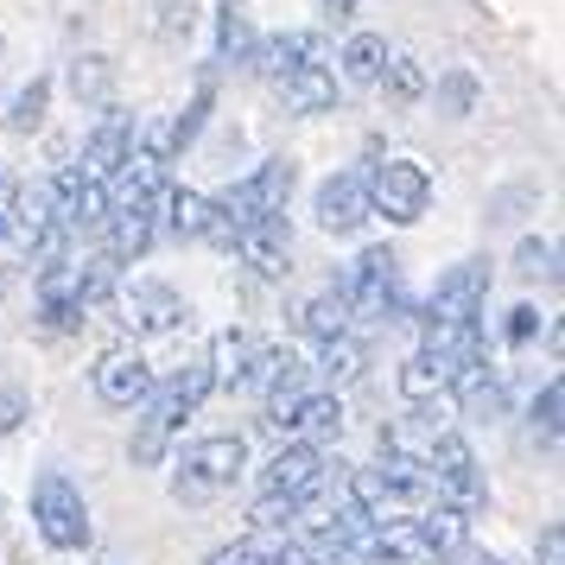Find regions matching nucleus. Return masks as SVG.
Segmentation results:
<instances>
[{
  "instance_id": "f257e3e1",
  "label": "nucleus",
  "mask_w": 565,
  "mask_h": 565,
  "mask_svg": "<svg viewBox=\"0 0 565 565\" xmlns=\"http://www.w3.org/2000/svg\"><path fill=\"white\" fill-rule=\"evenodd\" d=\"M204 394H210V362H184V375H172L166 387H153V394H147V419H140V433H134V463L166 458L172 433L184 426V413L198 407Z\"/></svg>"
},
{
  "instance_id": "f03ea898",
  "label": "nucleus",
  "mask_w": 565,
  "mask_h": 565,
  "mask_svg": "<svg viewBox=\"0 0 565 565\" xmlns=\"http://www.w3.org/2000/svg\"><path fill=\"white\" fill-rule=\"evenodd\" d=\"M242 463H248V438H242V433L198 438V445H184L179 477H172V495H179V502H210V495L235 489Z\"/></svg>"
},
{
  "instance_id": "7ed1b4c3",
  "label": "nucleus",
  "mask_w": 565,
  "mask_h": 565,
  "mask_svg": "<svg viewBox=\"0 0 565 565\" xmlns=\"http://www.w3.org/2000/svg\"><path fill=\"white\" fill-rule=\"evenodd\" d=\"M32 521H39L45 546H57V553L89 546V502H83V489L71 483V477H57V470H45V477L32 483Z\"/></svg>"
},
{
  "instance_id": "20e7f679",
  "label": "nucleus",
  "mask_w": 565,
  "mask_h": 565,
  "mask_svg": "<svg viewBox=\"0 0 565 565\" xmlns=\"http://www.w3.org/2000/svg\"><path fill=\"white\" fill-rule=\"evenodd\" d=\"M292 159H267V166H255L248 179L235 184V191H223V198H210V204L223 210L235 223V235L248 230V223H260V216H286V198H292Z\"/></svg>"
},
{
  "instance_id": "39448f33",
  "label": "nucleus",
  "mask_w": 565,
  "mask_h": 565,
  "mask_svg": "<svg viewBox=\"0 0 565 565\" xmlns=\"http://www.w3.org/2000/svg\"><path fill=\"white\" fill-rule=\"evenodd\" d=\"M337 463L324 458V451H311V445H286V451H274V463L260 470V502H280V509H306L318 489L331 483Z\"/></svg>"
},
{
  "instance_id": "423d86ee",
  "label": "nucleus",
  "mask_w": 565,
  "mask_h": 565,
  "mask_svg": "<svg viewBox=\"0 0 565 565\" xmlns=\"http://www.w3.org/2000/svg\"><path fill=\"white\" fill-rule=\"evenodd\" d=\"M394 286H401V260L387 255V248H362V255L343 267L337 292H343L350 318H369V324H382L387 311H394Z\"/></svg>"
},
{
  "instance_id": "0eeeda50",
  "label": "nucleus",
  "mask_w": 565,
  "mask_h": 565,
  "mask_svg": "<svg viewBox=\"0 0 565 565\" xmlns=\"http://www.w3.org/2000/svg\"><path fill=\"white\" fill-rule=\"evenodd\" d=\"M489 299V260H463L426 299V331H477V311Z\"/></svg>"
},
{
  "instance_id": "6e6552de",
  "label": "nucleus",
  "mask_w": 565,
  "mask_h": 565,
  "mask_svg": "<svg viewBox=\"0 0 565 565\" xmlns=\"http://www.w3.org/2000/svg\"><path fill=\"white\" fill-rule=\"evenodd\" d=\"M426 477H433V495H445L451 509H483V470H477V451L463 445L458 433H438L426 445Z\"/></svg>"
},
{
  "instance_id": "1a4fd4ad",
  "label": "nucleus",
  "mask_w": 565,
  "mask_h": 565,
  "mask_svg": "<svg viewBox=\"0 0 565 565\" xmlns=\"http://www.w3.org/2000/svg\"><path fill=\"white\" fill-rule=\"evenodd\" d=\"M426 204H433V179H426L419 159H387V166H375V179H369V216L419 223Z\"/></svg>"
},
{
  "instance_id": "9d476101",
  "label": "nucleus",
  "mask_w": 565,
  "mask_h": 565,
  "mask_svg": "<svg viewBox=\"0 0 565 565\" xmlns=\"http://www.w3.org/2000/svg\"><path fill=\"white\" fill-rule=\"evenodd\" d=\"M96 394H103L108 407H147V394H153V369L140 350H103L96 356Z\"/></svg>"
},
{
  "instance_id": "9b49d317",
  "label": "nucleus",
  "mask_w": 565,
  "mask_h": 565,
  "mask_svg": "<svg viewBox=\"0 0 565 565\" xmlns=\"http://www.w3.org/2000/svg\"><path fill=\"white\" fill-rule=\"evenodd\" d=\"M311 216L331 235H356L362 223H369V179H362V172H331V179L318 184Z\"/></svg>"
},
{
  "instance_id": "f8f14e48",
  "label": "nucleus",
  "mask_w": 565,
  "mask_h": 565,
  "mask_svg": "<svg viewBox=\"0 0 565 565\" xmlns=\"http://www.w3.org/2000/svg\"><path fill=\"white\" fill-rule=\"evenodd\" d=\"M128 153H134V121L121 115V108H108L103 128L89 134V147H83L77 179H89V184H103V191H108V179H115V172L128 166Z\"/></svg>"
},
{
  "instance_id": "ddd939ff",
  "label": "nucleus",
  "mask_w": 565,
  "mask_h": 565,
  "mask_svg": "<svg viewBox=\"0 0 565 565\" xmlns=\"http://www.w3.org/2000/svg\"><path fill=\"white\" fill-rule=\"evenodd\" d=\"M179 318H184V299L172 286L140 280L134 292H121V324L134 337H166V331H179Z\"/></svg>"
},
{
  "instance_id": "4468645a",
  "label": "nucleus",
  "mask_w": 565,
  "mask_h": 565,
  "mask_svg": "<svg viewBox=\"0 0 565 565\" xmlns=\"http://www.w3.org/2000/svg\"><path fill=\"white\" fill-rule=\"evenodd\" d=\"M235 255L255 267L260 280H286L292 274V235H286V216H260L235 235Z\"/></svg>"
},
{
  "instance_id": "2eb2a0df",
  "label": "nucleus",
  "mask_w": 565,
  "mask_h": 565,
  "mask_svg": "<svg viewBox=\"0 0 565 565\" xmlns=\"http://www.w3.org/2000/svg\"><path fill=\"white\" fill-rule=\"evenodd\" d=\"M159 204L147 198V204H108V255L115 260H140L147 248H153L159 235Z\"/></svg>"
},
{
  "instance_id": "dca6fc26",
  "label": "nucleus",
  "mask_w": 565,
  "mask_h": 565,
  "mask_svg": "<svg viewBox=\"0 0 565 565\" xmlns=\"http://www.w3.org/2000/svg\"><path fill=\"white\" fill-rule=\"evenodd\" d=\"M343 433V401L337 394H299V407H292V419H286V433L280 438H292V445H324V438H337Z\"/></svg>"
},
{
  "instance_id": "f3484780",
  "label": "nucleus",
  "mask_w": 565,
  "mask_h": 565,
  "mask_svg": "<svg viewBox=\"0 0 565 565\" xmlns=\"http://www.w3.org/2000/svg\"><path fill=\"white\" fill-rule=\"evenodd\" d=\"M280 96H286V108H292V115H324V108L337 103L331 64H299V71L280 83Z\"/></svg>"
},
{
  "instance_id": "a211bd4d",
  "label": "nucleus",
  "mask_w": 565,
  "mask_h": 565,
  "mask_svg": "<svg viewBox=\"0 0 565 565\" xmlns=\"http://www.w3.org/2000/svg\"><path fill=\"white\" fill-rule=\"evenodd\" d=\"M255 13L242 7V0H223L216 7V64H248V52H255Z\"/></svg>"
},
{
  "instance_id": "6ab92c4d",
  "label": "nucleus",
  "mask_w": 565,
  "mask_h": 565,
  "mask_svg": "<svg viewBox=\"0 0 565 565\" xmlns=\"http://www.w3.org/2000/svg\"><path fill=\"white\" fill-rule=\"evenodd\" d=\"M248 356H255V343L242 331H216L210 337V387H242V375H248Z\"/></svg>"
},
{
  "instance_id": "aec40b11",
  "label": "nucleus",
  "mask_w": 565,
  "mask_h": 565,
  "mask_svg": "<svg viewBox=\"0 0 565 565\" xmlns=\"http://www.w3.org/2000/svg\"><path fill=\"white\" fill-rule=\"evenodd\" d=\"M248 64H255V77L286 83L292 71H299V64H306V45H299V32H280V39H255Z\"/></svg>"
},
{
  "instance_id": "412c9836",
  "label": "nucleus",
  "mask_w": 565,
  "mask_h": 565,
  "mask_svg": "<svg viewBox=\"0 0 565 565\" xmlns=\"http://www.w3.org/2000/svg\"><path fill=\"white\" fill-rule=\"evenodd\" d=\"M292 375H306V362L292 356L286 343H274V350H255V356H248V375H242V387H255V394H274V387L292 382Z\"/></svg>"
},
{
  "instance_id": "4be33fe9",
  "label": "nucleus",
  "mask_w": 565,
  "mask_h": 565,
  "mask_svg": "<svg viewBox=\"0 0 565 565\" xmlns=\"http://www.w3.org/2000/svg\"><path fill=\"white\" fill-rule=\"evenodd\" d=\"M299 324H306L318 343H331V337H350V306H343V292H337V286H324L318 299H306Z\"/></svg>"
},
{
  "instance_id": "5701e85b",
  "label": "nucleus",
  "mask_w": 565,
  "mask_h": 565,
  "mask_svg": "<svg viewBox=\"0 0 565 565\" xmlns=\"http://www.w3.org/2000/svg\"><path fill=\"white\" fill-rule=\"evenodd\" d=\"M343 77L350 83H375L382 77V64H387V39L382 32H350V45H343Z\"/></svg>"
},
{
  "instance_id": "b1692460",
  "label": "nucleus",
  "mask_w": 565,
  "mask_h": 565,
  "mask_svg": "<svg viewBox=\"0 0 565 565\" xmlns=\"http://www.w3.org/2000/svg\"><path fill=\"white\" fill-rule=\"evenodd\" d=\"M166 230L184 235V242H204L210 230V198H198V191H166Z\"/></svg>"
},
{
  "instance_id": "393cba45",
  "label": "nucleus",
  "mask_w": 565,
  "mask_h": 565,
  "mask_svg": "<svg viewBox=\"0 0 565 565\" xmlns=\"http://www.w3.org/2000/svg\"><path fill=\"white\" fill-rule=\"evenodd\" d=\"M419 546H426V559H445V553H458V546H463V514H458V509L419 514Z\"/></svg>"
},
{
  "instance_id": "a878e982",
  "label": "nucleus",
  "mask_w": 565,
  "mask_h": 565,
  "mask_svg": "<svg viewBox=\"0 0 565 565\" xmlns=\"http://www.w3.org/2000/svg\"><path fill=\"white\" fill-rule=\"evenodd\" d=\"M108 89H115V64H108L103 52H89L71 64V96L77 103H108Z\"/></svg>"
},
{
  "instance_id": "bb28decb",
  "label": "nucleus",
  "mask_w": 565,
  "mask_h": 565,
  "mask_svg": "<svg viewBox=\"0 0 565 565\" xmlns=\"http://www.w3.org/2000/svg\"><path fill=\"white\" fill-rule=\"evenodd\" d=\"M115 280H121V260H115V255H89V260H77V306L89 311L96 299H108V292H115Z\"/></svg>"
},
{
  "instance_id": "cd10ccee",
  "label": "nucleus",
  "mask_w": 565,
  "mask_h": 565,
  "mask_svg": "<svg viewBox=\"0 0 565 565\" xmlns=\"http://www.w3.org/2000/svg\"><path fill=\"white\" fill-rule=\"evenodd\" d=\"M375 83H382V96H387V103H401V108L426 96V71H419L413 57H387V64H382V77H375Z\"/></svg>"
},
{
  "instance_id": "c85d7f7f",
  "label": "nucleus",
  "mask_w": 565,
  "mask_h": 565,
  "mask_svg": "<svg viewBox=\"0 0 565 565\" xmlns=\"http://www.w3.org/2000/svg\"><path fill=\"white\" fill-rule=\"evenodd\" d=\"M318 375H324L331 387L356 382V375H362V343H356V337H331V343H324V362H318Z\"/></svg>"
},
{
  "instance_id": "c756f323",
  "label": "nucleus",
  "mask_w": 565,
  "mask_h": 565,
  "mask_svg": "<svg viewBox=\"0 0 565 565\" xmlns=\"http://www.w3.org/2000/svg\"><path fill=\"white\" fill-rule=\"evenodd\" d=\"M45 103H52V77H32L20 96H13V108H7V128L13 134H32L39 121H45Z\"/></svg>"
},
{
  "instance_id": "7c9ffc66",
  "label": "nucleus",
  "mask_w": 565,
  "mask_h": 565,
  "mask_svg": "<svg viewBox=\"0 0 565 565\" xmlns=\"http://www.w3.org/2000/svg\"><path fill=\"white\" fill-rule=\"evenodd\" d=\"M559 413H565V387L559 382H546L540 387V401H534V445H546V451H559Z\"/></svg>"
},
{
  "instance_id": "2f4dec72",
  "label": "nucleus",
  "mask_w": 565,
  "mask_h": 565,
  "mask_svg": "<svg viewBox=\"0 0 565 565\" xmlns=\"http://www.w3.org/2000/svg\"><path fill=\"white\" fill-rule=\"evenodd\" d=\"M514 274H527V280H559V248L540 242V235H527V242L514 248Z\"/></svg>"
},
{
  "instance_id": "473e14b6",
  "label": "nucleus",
  "mask_w": 565,
  "mask_h": 565,
  "mask_svg": "<svg viewBox=\"0 0 565 565\" xmlns=\"http://www.w3.org/2000/svg\"><path fill=\"white\" fill-rule=\"evenodd\" d=\"M477 108V77L470 71H445L438 77V115H470Z\"/></svg>"
},
{
  "instance_id": "72a5a7b5",
  "label": "nucleus",
  "mask_w": 565,
  "mask_h": 565,
  "mask_svg": "<svg viewBox=\"0 0 565 565\" xmlns=\"http://www.w3.org/2000/svg\"><path fill=\"white\" fill-rule=\"evenodd\" d=\"M20 230H26V235L52 230V179H45V184H26V191H20Z\"/></svg>"
},
{
  "instance_id": "f704fd0d",
  "label": "nucleus",
  "mask_w": 565,
  "mask_h": 565,
  "mask_svg": "<svg viewBox=\"0 0 565 565\" xmlns=\"http://www.w3.org/2000/svg\"><path fill=\"white\" fill-rule=\"evenodd\" d=\"M267 559H274L267 540H235V546H216L204 565H267Z\"/></svg>"
},
{
  "instance_id": "c9c22d12",
  "label": "nucleus",
  "mask_w": 565,
  "mask_h": 565,
  "mask_svg": "<svg viewBox=\"0 0 565 565\" xmlns=\"http://www.w3.org/2000/svg\"><path fill=\"white\" fill-rule=\"evenodd\" d=\"M534 331H540V311H534V306H514L509 324H502V337H509V343H527Z\"/></svg>"
},
{
  "instance_id": "e433bc0d",
  "label": "nucleus",
  "mask_w": 565,
  "mask_h": 565,
  "mask_svg": "<svg viewBox=\"0 0 565 565\" xmlns=\"http://www.w3.org/2000/svg\"><path fill=\"white\" fill-rule=\"evenodd\" d=\"M20 419H26V394H20V387H0V438L13 433Z\"/></svg>"
},
{
  "instance_id": "4c0bfd02",
  "label": "nucleus",
  "mask_w": 565,
  "mask_h": 565,
  "mask_svg": "<svg viewBox=\"0 0 565 565\" xmlns=\"http://www.w3.org/2000/svg\"><path fill=\"white\" fill-rule=\"evenodd\" d=\"M540 565H565V534L559 527H546V540H540Z\"/></svg>"
},
{
  "instance_id": "58836bf2",
  "label": "nucleus",
  "mask_w": 565,
  "mask_h": 565,
  "mask_svg": "<svg viewBox=\"0 0 565 565\" xmlns=\"http://www.w3.org/2000/svg\"><path fill=\"white\" fill-rule=\"evenodd\" d=\"M356 13V0H324V26H343Z\"/></svg>"
},
{
  "instance_id": "ea45409f",
  "label": "nucleus",
  "mask_w": 565,
  "mask_h": 565,
  "mask_svg": "<svg viewBox=\"0 0 565 565\" xmlns=\"http://www.w3.org/2000/svg\"><path fill=\"white\" fill-rule=\"evenodd\" d=\"M458 553H463V565H509L502 553H489V546H458Z\"/></svg>"
},
{
  "instance_id": "a19ab883",
  "label": "nucleus",
  "mask_w": 565,
  "mask_h": 565,
  "mask_svg": "<svg viewBox=\"0 0 565 565\" xmlns=\"http://www.w3.org/2000/svg\"><path fill=\"white\" fill-rule=\"evenodd\" d=\"M0 235H7V216H0Z\"/></svg>"
},
{
  "instance_id": "79ce46f5",
  "label": "nucleus",
  "mask_w": 565,
  "mask_h": 565,
  "mask_svg": "<svg viewBox=\"0 0 565 565\" xmlns=\"http://www.w3.org/2000/svg\"><path fill=\"white\" fill-rule=\"evenodd\" d=\"M426 565H445V559H426Z\"/></svg>"
},
{
  "instance_id": "37998d69",
  "label": "nucleus",
  "mask_w": 565,
  "mask_h": 565,
  "mask_svg": "<svg viewBox=\"0 0 565 565\" xmlns=\"http://www.w3.org/2000/svg\"><path fill=\"white\" fill-rule=\"evenodd\" d=\"M0 52H7V45H0Z\"/></svg>"
}]
</instances>
